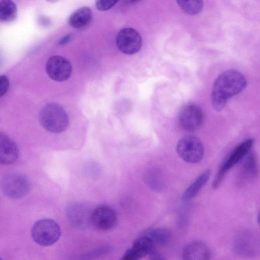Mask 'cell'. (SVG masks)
Listing matches in <instances>:
<instances>
[{
	"label": "cell",
	"mask_w": 260,
	"mask_h": 260,
	"mask_svg": "<svg viewBox=\"0 0 260 260\" xmlns=\"http://www.w3.org/2000/svg\"><path fill=\"white\" fill-rule=\"evenodd\" d=\"M244 75L238 71L230 70L221 73L215 80L211 92L212 106L222 110L232 97L241 92L247 86Z\"/></svg>",
	"instance_id": "cell-1"
},
{
	"label": "cell",
	"mask_w": 260,
	"mask_h": 260,
	"mask_svg": "<svg viewBox=\"0 0 260 260\" xmlns=\"http://www.w3.org/2000/svg\"><path fill=\"white\" fill-rule=\"evenodd\" d=\"M39 120L45 129L56 134L64 131L69 122L67 112L56 103H49L44 106L40 112Z\"/></svg>",
	"instance_id": "cell-2"
},
{
	"label": "cell",
	"mask_w": 260,
	"mask_h": 260,
	"mask_svg": "<svg viewBox=\"0 0 260 260\" xmlns=\"http://www.w3.org/2000/svg\"><path fill=\"white\" fill-rule=\"evenodd\" d=\"M34 241L43 246H48L58 241L61 236L59 225L54 220L43 218L37 221L31 228Z\"/></svg>",
	"instance_id": "cell-3"
},
{
	"label": "cell",
	"mask_w": 260,
	"mask_h": 260,
	"mask_svg": "<svg viewBox=\"0 0 260 260\" xmlns=\"http://www.w3.org/2000/svg\"><path fill=\"white\" fill-rule=\"evenodd\" d=\"M178 156L184 161L196 164L203 158L204 148L201 140L193 136H186L181 138L176 145Z\"/></svg>",
	"instance_id": "cell-4"
},
{
	"label": "cell",
	"mask_w": 260,
	"mask_h": 260,
	"mask_svg": "<svg viewBox=\"0 0 260 260\" xmlns=\"http://www.w3.org/2000/svg\"><path fill=\"white\" fill-rule=\"evenodd\" d=\"M254 143L252 139H247L239 144L221 165L212 183L216 189L221 183L226 173L248 154Z\"/></svg>",
	"instance_id": "cell-5"
},
{
	"label": "cell",
	"mask_w": 260,
	"mask_h": 260,
	"mask_svg": "<svg viewBox=\"0 0 260 260\" xmlns=\"http://www.w3.org/2000/svg\"><path fill=\"white\" fill-rule=\"evenodd\" d=\"M1 188L3 193L11 199H19L26 196L30 184L27 178L19 173L9 174L1 181Z\"/></svg>",
	"instance_id": "cell-6"
},
{
	"label": "cell",
	"mask_w": 260,
	"mask_h": 260,
	"mask_svg": "<svg viewBox=\"0 0 260 260\" xmlns=\"http://www.w3.org/2000/svg\"><path fill=\"white\" fill-rule=\"evenodd\" d=\"M234 249L239 256L245 258L255 256L259 251V240L252 231L244 230L239 232L234 240Z\"/></svg>",
	"instance_id": "cell-7"
},
{
	"label": "cell",
	"mask_w": 260,
	"mask_h": 260,
	"mask_svg": "<svg viewBox=\"0 0 260 260\" xmlns=\"http://www.w3.org/2000/svg\"><path fill=\"white\" fill-rule=\"evenodd\" d=\"M116 43L118 49L123 53L132 55L139 51L142 40L139 32L132 27L121 29L117 35Z\"/></svg>",
	"instance_id": "cell-8"
},
{
	"label": "cell",
	"mask_w": 260,
	"mask_h": 260,
	"mask_svg": "<svg viewBox=\"0 0 260 260\" xmlns=\"http://www.w3.org/2000/svg\"><path fill=\"white\" fill-rule=\"evenodd\" d=\"M204 115L201 108L193 104L184 106L180 111L178 121L184 131L193 132L198 129L203 121Z\"/></svg>",
	"instance_id": "cell-9"
},
{
	"label": "cell",
	"mask_w": 260,
	"mask_h": 260,
	"mask_svg": "<svg viewBox=\"0 0 260 260\" xmlns=\"http://www.w3.org/2000/svg\"><path fill=\"white\" fill-rule=\"evenodd\" d=\"M46 71L52 80L62 82L70 78L72 67L70 62L65 57L60 55H53L46 62Z\"/></svg>",
	"instance_id": "cell-10"
},
{
	"label": "cell",
	"mask_w": 260,
	"mask_h": 260,
	"mask_svg": "<svg viewBox=\"0 0 260 260\" xmlns=\"http://www.w3.org/2000/svg\"><path fill=\"white\" fill-rule=\"evenodd\" d=\"M117 216L115 211L111 207L101 205L92 210L91 222L98 229L109 231L116 225Z\"/></svg>",
	"instance_id": "cell-11"
},
{
	"label": "cell",
	"mask_w": 260,
	"mask_h": 260,
	"mask_svg": "<svg viewBox=\"0 0 260 260\" xmlns=\"http://www.w3.org/2000/svg\"><path fill=\"white\" fill-rule=\"evenodd\" d=\"M92 211L86 205L75 203L67 207L66 213L73 226L79 229H85L91 223Z\"/></svg>",
	"instance_id": "cell-12"
},
{
	"label": "cell",
	"mask_w": 260,
	"mask_h": 260,
	"mask_svg": "<svg viewBox=\"0 0 260 260\" xmlns=\"http://www.w3.org/2000/svg\"><path fill=\"white\" fill-rule=\"evenodd\" d=\"M19 155L16 144L9 136L0 132V165L14 163Z\"/></svg>",
	"instance_id": "cell-13"
},
{
	"label": "cell",
	"mask_w": 260,
	"mask_h": 260,
	"mask_svg": "<svg viewBox=\"0 0 260 260\" xmlns=\"http://www.w3.org/2000/svg\"><path fill=\"white\" fill-rule=\"evenodd\" d=\"M210 256V251L207 246L198 241L186 244L182 252L183 260H209Z\"/></svg>",
	"instance_id": "cell-14"
},
{
	"label": "cell",
	"mask_w": 260,
	"mask_h": 260,
	"mask_svg": "<svg viewBox=\"0 0 260 260\" xmlns=\"http://www.w3.org/2000/svg\"><path fill=\"white\" fill-rule=\"evenodd\" d=\"M92 17V12L90 8L83 7L78 9L71 15L69 23L74 28L82 29L90 23Z\"/></svg>",
	"instance_id": "cell-15"
},
{
	"label": "cell",
	"mask_w": 260,
	"mask_h": 260,
	"mask_svg": "<svg viewBox=\"0 0 260 260\" xmlns=\"http://www.w3.org/2000/svg\"><path fill=\"white\" fill-rule=\"evenodd\" d=\"M211 172L207 169L204 171L198 178L186 188L182 196V199L185 201H189L200 192L201 188L208 182Z\"/></svg>",
	"instance_id": "cell-16"
},
{
	"label": "cell",
	"mask_w": 260,
	"mask_h": 260,
	"mask_svg": "<svg viewBox=\"0 0 260 260\" xmlns=\"http://www.w3.org/2000/svg\"><path fill=\"white\" fill-rule=\"evenodd\" d=\"M154 245L150 238L146 235L137 238L131 248L140 259L149 255L155 249Z\"/></svg>",
	"instance_id": "cell-17"
},
{
	"label": "cell",
	"mask_w": 260,
	"mask_h": 260,
	"mask_svg": "<svg viewBox=\"0 0 260 260\" xmlns=\"http://www.w3.org/2000/svg\"><path fill=\"white\" fill-rule=\"evenodd\" d=\"M17 9L15 3L11 0L0 2V21L9 22L13 21L17 16Z\"/></svg>",
	"instance_id": "cell-18"
},
{
	"label": "cell",
	"mask_w": 260,
	"mask_h": 260,
	"mask_svg": "<svg viewBox=\"0 0 260 260\" xmlns=\"http://www.w3.org/2000/svg\"><path fill=\"white\" fill-rule=\"evenodd\" d=\"M147 236L150 238L154 244L165 245L169 242L171 234L168 229L159 228L151 230Z\"/></svg>",
	"instance_id": "cell-19"
},
{
	"label": "cell",
	"mask_w": 260,
	"mask_h": 260,
	"mask_svg": "<svg viewBox=\"0 0 260 260\" xmlns=\"http://www.w3.org/2000/svg\"><path fill=\"white\" fill-rule=\"evenodd\" d=\"M178 5L186 14L195 15L200 13L204 5L202 1H177Z\"/></svg>",
	"instance_id": "cell-20"
},
{
	"label": "cell",
	"mask_w": 260,
	"mask_h": 260,
	"mask_svg": "<svg viewBox=\"0 0 260 260\" xmlns=\"http://www.w3.org/2000/svg\"><path fill=\"white\" fill-rule=\"evenodd\" d=\"M111 247L109 246L103 247L100 249L90 252L81 256L80 260H91L107 253L110 250Z\"/></svg>",
	"instance_id": "cell-21"
},
{
	"label": "cell",
	"mask_w": 260,
	"mask_h": 260,
	"mask_svg": "<svg viewBox=\"0 0 260 260\" xmlns=\"http://www.w3.org/2000/svg\"><path fill=\"white\" fill-rule=\"evenodd\" d=\"M118 2L117 1L99 0L96 2V7L100 11H107L114 7Z\"/></svg>",
	"instance_id": "cell-22"
},
{
	"label": "cell",
	"mask_w": 260,
	"mask_h": 260,
	"mask_svg": "<svg viewBox=\"0 0 260 260\" xmlns=\"http://www.w3.org/2000/svg\"><path fill=\"white\" fill-rule=\"evenodd\" d=\"M10 82L8 77L5 75H0V97L8 92Z\"/></svg>",
	"instance_id": "cell-23"
},
{
	"label": "cell",
	"mask_w": 260,
	"mask_h": 260,
	"mask_svg": "<svg viewBox=\"0 0 260 260\" xmlns=\"http://www.w3.org/2000/svg\"><path fill=\"white\" fill-rule=\"evenodd\" d=\"M140 258L132 250L131 248L127 249L123 254L121 260H139Z\"/></svg>",
	"instance_id": "cell-24"
},
{
	"label": "cell",
	"mask_w": 260,
	"mask_h": 260,
	"mask_svg": "<svg viewBox=\"0 0 260 260\" xmlns=\"http://www.w3.org/2000/svg\"><path fill=\"white\" fill-rule=\"evenodd\" d=\"M149 256V260H166L155 249L150 253Z\"/></svg>",
	"instance_id": "cell-25"
},
{
	"label": "cell",
	"mask_w": 260,
	"mask_h": 260,
	"mask_svg": "<svg viewBox=\"0 0 260 260\" xmlns=\"http://www.w3.org/2000/svg\"><path fill=\"white\" fill-rule=\"evenodd\" d=\"M72 38V36L71 34H68L63 36L59 42V45H63L70 41Z\"/></svg>",
	"instance_id": "cell-26"
},
{
	"label": "cell",
	"mask_w": 260,
	"mask_h": 260,
	"mask_svg": "<svg viewBox=\"0 0 260 260\" xmlns=\"http://www.w3.org/2000/svg\"><path fill=\"white\" fill-rule=\"evenodd\" d=\"M0 260H2V259L0 258Z\"/></svg>",
	"instance_id": "cell-27"
}]
</instances>
